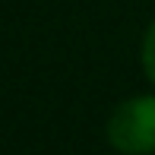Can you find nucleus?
Returning a JSON list of instances; mask_svg holds the SVG:
<instances>
[{"instance_id": "nucleus-1", "label": "nucleus", "mask_w": 155, "mask_h": 155, "mask_svg": "<svg viewBox=\"0 0 155 155\" xmlns=\"http://www.w3.org/2000/svg\"><path fill=\"white\" fill-rule=\"evenodd\" d=\"M104 136L120 155H155V92L114 104L104 124Z\"/></svg>"}, {"instance_id": "nucleus-2", "label": "nucleus", "mask_w": 155, "mask_h": 155, "mask_svg": "<svg viewBox=\"0 0 155 155\" xmlns=\"http://www.w3.org/2000/svg\"><path fill=\"white\" fill-rule=\"evenodd\" d=\"M139 67H143L146 79L155 86V19L146 25L143 41H139Z\"/></svg>"}]
</instances>
